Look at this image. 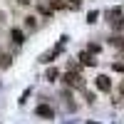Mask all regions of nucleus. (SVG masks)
Segmentation results:
<instances>
[{"mask_svg":"<svg viewBox=\"0 0 124 124\" xmlns=\"http://www.w3.org/2000/svg\"><path fill=\"white\" fill-rule=\"evenodd\" d=\"M65 45H67V37H62L55 47H50L45 55H40V62H52L55 57H60V55H62V50H65Z\"/></svg>","mask_w":124,"mask_h":124,"instance_id":"f257e3e1","label":"nucleus"},{"mask_svg":"<svg viewBox=\"0 0 124 124\" xmlns=\"http://www.w3.org/2000/svg\"><path fill=\"white\" fill-rule=\"evenodd\" d=\"M62 82H65L67 87H75V89H85V77H79L77 72H67V75L62 77Z\"/></svg>","mask_w":124,"mask_h":124,"instance_id":"f03ea898","label":"nucleus"},{"mask_svg":"<svg viewBox=\"0 0 124 124\" xmlns=\"http://www.w3.org/2000/svg\"><path fill=\"white\" fill-rule=\"evenodd\" d=\"M94 85H97L99 92H112V79H109L107 75H99V77L94 79Z\"/></svg>","mask_w":124,"mask_h":124,"instance_id":"7ed1b4c3","label":"nucleus"},{"mask_svg":"<svg viewBox=\"0 0 124 124\" xmlns=\"http://www.w3.org/2000/svg\"><path fill=\"white\" fill-rule=\"evenodd\" d=\"M35 114H37V117H42V119H55V109H52V107H47V104H37Z\"/></svg>","mask_w":124,"mask_h":124,"instance_id":"20e7f679","label":"nucleus"},{"mask_svg":"<svg viewBox=\"0 0 124 124\" xmlns=\"http://www.w3.org/2000/svg\"><path fill=\"white\" fill-rule=\"evenodd\" d=\"M79 60H82V65H87V67H94V65H97L94 52H89V50H85V52L79 55Z\"/></svg>","mask_w":124,"mask_h":124,"instance_id":"39448f33","label":"nucleus"},{"mask_svg":"<svg viewBox=\"0 0 124 124\" xmlns=\"http://www.w3.org/2000/svg\"><path fill=\"white\" fill-rule=\"evenodd\" d=\"M10 37H13L15 45H23V42H25V32H23V30H17V27L10 30Z\"/></svg>","mask_w":124,"mask_h":124,"instance_id":"423d86ee","label":"nucleus"},{"mask_svg":"<svg viewBox=\"0 0 124 124\" xmlns=\"http://www.w3.org/2000/svg\"><path fill=\"white\" fill-rule=\"evenodd\" d=\"M10 65H13V57H10V52H0V70H8Z\"/></svg>","mask_w":124,"mask_h":124,"instance_id":"0eeeda50","label":"nucleus"},{"mask_svg":"<svg viewBox=\"0 0 124 124\" xmlns=\"http://www.w3.org/2000/svg\"><path fill=\"white\" fill-rule=\"evenodd\" d=\"M45 79H47V82H57V79H60V70H57V67H50V70L45 72Z\"/></svg>","mask_w":124,"mask_h":124,"instance_id":"6e6552de","label":"nucleus"},{"mask_svg":"<svg viewBox=\"0 0 124 124\" xmlns=\"http://www.w3.org/2000/svg\"><path fill=\"white\" fill-rule=\"evenodd\" d=\"M109 23H112V27H114V30L124 32V17H122V15H119V17H114V20H109Z\"/></svg>","mask_w":124,"mask_h":124,"instance_id":"1a4fd4ad","label":"nucleus"},{"mask_svg":"<svg viewBox=\"0 0 124 124\" xmlns=\"http://www.w3.org/2000/svg\"><path fill=\"white\" fill-rule=\"evenodd\" d=\"M109 42L114 45V47H119V50H124V35H114V37L109 40Z\"/></svg>","mask_w":124,"mask_h":124,"instance_id":"9d476101","label":"nucleus"},{"mask_svg":"<svg viewBox=\"0 0 124 124\" xmlns=\"http://www.w3.org/2000/svg\"><path fill=\"white\" fill-rule=\"evenodd\" d=\"M25 27H27V30H35V27H37V20H35L32 15H30V17H25Z\"/></svg>","mask_w":124,"mask_h":124,"instance_id":"9b49d317","label":"nucleus"},{"mask_svg":"<svg viewBox=\"0 0 124 124\" xmlns=\"http://www.w3.org/2000/svg\"><path fill=\"white\" fill-rule=\"evenodd\" d=\"M97 17H99L97 10H89V13H87V23H97Z\"/></svg>","mask_w":124,"mask_h":124,"instance_id":"f8f14e48","label":"nucleus"},{"mask_svg":"<svg viewBox=\"0 0 124 124\" xmlns=\"http://www.w3.org/2000/svg\"><path fill=\"white\" fill-rule=\"evenodd\" d=\"M50 5H52L55 10H65V8H67L65 3H62V0H50Z\"/></svg>","mask_w":124,"mask_h":124,"instance_id":"ddd939ff","label":"nucleus"},{"mask_svg":"<svg viewBox=\"0 0 124 124\" xmlns=\"http://www.w3.org/2000/svg\"><path fill=\"white\" fill-rule=\"evenodd\" d=\"M67 8H72V10H79V8H82V0H70V3H67Z\"/></svg>","mask_w":124,"mask_h":124,"instance_id":"4468645a","label":"nucleus"},{"mask_svg":"<svg viewBox=\"0 0 124 124\" xmlns=\"http://www.w3.org/2000/svg\"><path fill=\"white\" fill-rule=\"evenodd\" d=\"M87 50H89V52H94V55H97L99 50H102V45H97V42H89V45H87Z\"/></svg>","mask_w":124,"mask_h":124,"instance_id":"2eb2a0df","label":"nucleus"},{"mask_svg":"<svg viewBox=\"0 0 124 124\" xmlns=\"http://www.w3.org/2000/svg\"><path fill=\"white\" fill-rule=\"evenodd\" d=\"M37 8H40V13H42V15H50V8H47V5H45V3H40V5H37Z\"/></svg>","mask_w":124,"mask_h":124,"instance_id":"dca6fc26","label":"nucleus"},{"mask_svg":"<svg viewBox=\"0 0 124 124\" xmlns=\"http://www.w3.org/2000/svg\"><path fill=\"white\" fill-rule=\"evenodd\" d=\"M17 5H23V8H25V5H30V0H17Z\"/></svg>","mask_w":124,"mask_h":124,"instance_id":"f3484780","label":"nucleus"},{"mask_svg":"<svg viewBox=\"0 0 124 124\" xmlns=\"http://www.w3.org/2000/svg\"><path fill=\"white\" fill-rule=\"evenodd\" d=\"M119 94H124V79L119 82Z\"/></svg>","mask_w":124,"mask_h":124,"instance_id":"a211bd4d","label":"nucleus"},{"mask_svg":"<svg viewBox=\"0 0 124 124\" xmlns=\"http://www.w3.org/2000/svg\"><path fill=\"white\" fill-rule=\"evenodd\" d=\"M3 20H5V15H3V13H0V25H3Z\"/></svg>","mask_w":124,"mask_h":124,"instance_id":"6ab92c4d","label":"nucleus"}]
</instances>
